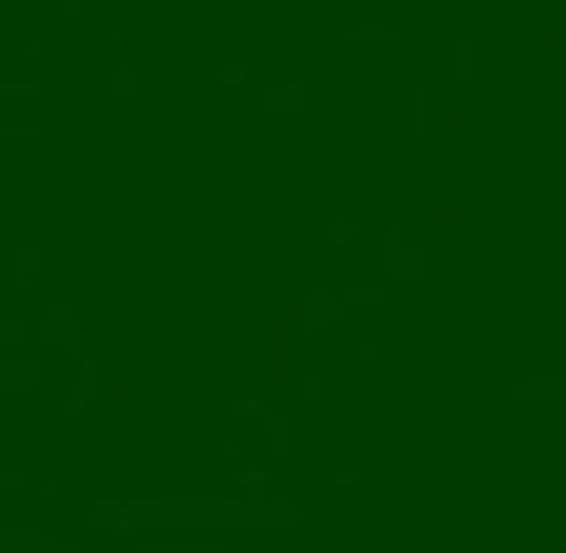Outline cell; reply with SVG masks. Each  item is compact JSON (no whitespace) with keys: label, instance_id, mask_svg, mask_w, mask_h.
<instances>
[]
</instances>
